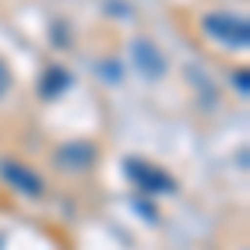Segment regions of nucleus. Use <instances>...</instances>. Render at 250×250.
Returning a JSON list of instances; mask_svg holds the SVG:
<instances>
[{
	"label": "nucleus",
	"mask_w": 250,
	"mask_h": 250,
	"mask_svg": "<svg viewBox=\"0 0 250 250\" xmlns=\"http://www.w3.org/2000/svg\"><path fill=\"white\" fill-rule=\"evenodd\" d=\"M200 30L207 34V40L220 43V47H230V50H247L250 43V23L247 17H237L227 10H213L200 20Z\"/></svg>",
	"instance_id": "obj_1"
},
{
	"label": "nucleus",
	"mask_w": 250,
	"mask_h": 250,
	"mask_svg": "<svg viewBox=\"0 0 250 250\" xmlns=\"http://www.w3.org/2000/svg\"><path fill=\"white\" fill-rule=\"evenodd\" d=\"M124 170H127V177H130V184H134L137 190L150 193V197H160V193H173L177 190V180H173L170 173L164 170V167L147 164V160L127 157V160H124Z\"/></svg>",
	"instance_id": "obj_2"
},
{
	"label": "nucleus",
	"mask_w": 250,
	"mask_h": 250,
	"mask_svg": "<svg viewBox=\"0 0 250 250\" xmlns=\"http://www.w3.org/2000/svg\"><path fill=\"white\" fill-rule=\"evenodd\" d=\"M0 180L10 184V187L17 193H23V197H40V193H43L40 173L34 170V167H27V164H20V160H10V157H0Z\"/></svg>",
	"instance_id": "obj_3"
},
{
	"label": "nucleus",
	"mask_w": 250,
	"mask_h": 250,
	"mask_svg": "<svg viewBox=\"0 0 250 250\" xmlns=\"http://www.w3.org/2000/svg\"><path fill=\"white\" fill-rule=\"evenodd\" d=\"M130 63H134L137 74L147 77V80H160L164 74H167V60H164V54L157 50L154 40H147V37H137L134 43H130Z\"/></svg>",
	"instance_id": "obj_4"
},
{
	"label": "nucleus",
	"mask_w": 250,
	"mask_h": 250,
	"mask_svg": "<svg viewBox=\"0 0 250 250\" xmlns=\"http://www.w3.org/2000/svg\"><path fill=\"white\" fill-rule=\"evenodd\" d=\"M97 160V150L90 140H67V144H60L57 154H54V164H57V170L63 173H83L90 170Z\"/></svg>",
	"instance_id": "obj_5"
},
{
	"label": "nucleus",
	"mask_w": 250,
	"mask_h": 250,
	"mask_svg": "<svg viewBox=\"0 0 250 250\" xmlns=\"http://www.w3.org/2000/svg\"><path fill=\"white\" fill-rule=\"evenodd\" d=\"M40 90H43V97H60L63 90H70V74H67L63 67H50V70L43 74Z\"/></svg>",
	"instance_id": "obj_6"
},
{
	"label": "nucleus",
	"mask_w": 250,
	"mask_h": 250,
	"mask_svg": "<svg viewBox=\"0 0 250 250\" xmlns=\"http://www.w3.org/2000/svg\"><path fill=\"white\" fill-rule=\"evenodd\" d=\"M233 87H237V94H250V80H247V70H237L233 74Z\"/></svg>",
	"instance_id": "obj_7"
},
{
	"label": "nucleus",
	"mask_w": 250,
	"mask_h": 250,
	"mask_svg": "<svg viewBox=\"0 0 250 250\" xmlns=\"http://www.w3.org/2000/svg\"><path fill=\"white\" fill-rule=\"evenodd\" d=\"M7 87H10V70H7V63L0 60V97L7 94Z\"/></svg>",
	"instance_id": "obj_8"
}]
</instances>
